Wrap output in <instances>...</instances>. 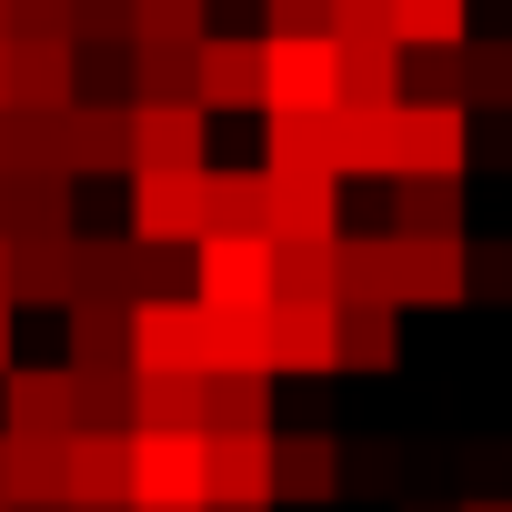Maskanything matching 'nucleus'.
Masks as SVG:
<instances>
[{
	"label": "nucleus",
	"mask_w": 512,
	"mask_h": 512,
	"mask_svg": "<svg viewBox=\"0 0 512 512\" xmlns=\"http://www.w3.org/2000/svg\"><path fill=\"white\" fill-rule=\"evenodd\" d=\"M201 442L211 432H131V512H211Z\"/></svg>",
	"instance_id": "1"
},
{
	"label": "nucleus",
	"mask_w": 512,
	"mask_h": 512,
	"mask_svg": "<svg viewBox=\"0 0 512 512\" xmlns=\"http://www.w3.org/2000/svg\"><path fill=\"white\" fill-rule=\"evenodd\" d=\"M342 111V51L332 41H262V121Z\"/></svg>",
	"instance_id": "2"
},
{
	"label": "nucleus",
	"mask_w": 512,
	"mask_h": 512,
	"mask_svg": "<svg viewBox=\"0 0 512 512\" xmlns=\"http://www.w3.org/2000/svg\"><path fill=\"white\" fill-rule=\"evenodd\" d=\"M201 231H211V171H141L131 181V241L191 251Z\"/></svg>",
	"instance_id": "3"
},
{
	"label": "nucleus",
	"mask_w": 512,
	"mask_h": 512,
	"mask_svg": "<svg viewBox=\"0 0 512 512\" xmlns=\"http://www.w3.org/2000/svg\"><path fill=\"white\" fill-rule=\"evenodd\" d=\"M191 302L201 312H272V241H191Z\"/></svg>",
	"instance_id": "4"
},
{
	"label": "nucleus",
	"mask_w": 512,
	"mask_h": 512,
	"mask_svg": "<svg viewBox=\"0 0 512 512\" xmlns=\"http://www.w3.org/2000/svg\"><path fill=\"white\" fill-rule=\"evenodd\" d=\"M131 372L201 382V302H131Z\"/></svg>",
	"instance_id": "5"
},
{
	"label": "nucleus",
	"mask_w": 512,
	"mask_h": 512,
	"mask_svg": "<svg viewBox=\"0 0 512 512\" xmlns=\"http://www.w3.org/2000/svg\"><path fill=\"white\" fill-rule=\"evenodd\" d=\"M71 412H81V382L71 362L61 372H0V442H71Z\"/></svg>",
	"instance_id": "6"
},
{
	"label": "nucleus",
	"mask_w": 512,
	"mask_h": 512,
	"mask_svg": "<svg viewBox=\"0 0 512 512\" xmlns=\"http://www.w3.org/2000/svg\"><path fill=\"white\" fill-rule=\"evenodd\" d=\"M71 101H81V51L41 41V31H11V111L21 121H61Z\"/></svg>",
	"instance_id": "7"
},
{
	"label": "nucleus",
	"mask_w": 512,
	"mask_h": 512,
	"mask_svg": "<svg viewBox=\"0 0 512 512\" xmlns=\"http://www.w3.org/2000/svg\"><path fill=\"white\" fill-rule=\"evenodd\" d=\"M201 482H211V512H272V432H211Z\"/></svg>",
	"instance_id": "8"
},
{
	"label": "nucleus",
	"mask_w": 512,
	"mask_h": 512,
	"mask_svg": "<svg viewBox=\"0 0 512 512\" xmlns=\"http://www.w3.org/2000/svg\"><path fill=\"white\" fill-rule=\"evenodd\" d=\"M352 302L402 312V241L392 231H342L332 241V312H352Z\"/></svg>",
	"instance_id": "9"
},
{
	"label": "nucleus",
	"mask_w": 512,
	"mask_h": 512,
	"mask_svg": "<svg viewBox=\"0 0 512 512\" xmlns=\"http://www.w3.org/2000/svg\"><path fill=\"white\" fill-rule=\"evenodd\" d=\"M61 171L71 181L131 171V101H71L61 111Z\"/></svg>",
	"instance_id": "10"
},
{
	"label": "nucleus",
	"mask_w": 512,
	"mask_h": 512,
	"mask_svg": "<svg viewBox=\"0 0 512 512\" xmlns=\"http://www.w3.org/2000/svg\"><path fill=\"white\" fill-rule=\"evenodd\" d=\"M141 171H211V121L191 101H171V111H141L131 101V181Z\"/></svg>",
	"instance_id": "11"
},
{
	"label": "nucleus",
	"mask_w": 512,
	"mask_h": 512,
	"mask_svg": "<svg viewBox=\"0 0 512 512\" xmlns=\"http://www.w3.org/2000/svg\"><path fill=\"white\" fill-rule=\"evenodd\" d=\"M472 181V111H432L402 101V181Z\"/></svg>",
	"instance_id": "12"
},
{
	"label": "nucleus",
	"mask_w": 512,
	"mask_h": 512,
	"mask_svg": "<svg viewBox=\"0 0 512 512\" xmlns=\"http://www.w3.org/2000/svg\"><path fill=\"white\" fill-rule=\"evenodd\" d=\"M342 492V432L302 422V432H272V502H332Z\"/></svg>",
	"instance_id": "13"
},
{
	"label": "nucleus",
	"mask_w": 512,
	"mask_h": 512,
	"mask_svg": "<svg viewBox=\"0 0 512 512\" xmlns=\"http://www.w3.org/2000/svg\"><path fill=\"white\" fill-rule=\"evenodd\" d=\"M262 171H272V181H342V111H292V121H272Z\"/></svg>",
	"instance_id": "14"
},
{
	"label": "nucleus",
	"mask_w": 512,
	"mask_h": 512,
	"mask_svg": "<svg viewBox=\"0 0 512 512\" xmlns=\"http://www.w3.org/2000/svg\"><path fill=\"white\" fill-rule=\"evenodd\" d=\"M272 372L332 382V372H342V312H292V302H272Z\"/></svg>",
	"instance_id": "15"
},
{
	"label": "nucleus",
	"mask_w": 512,
	"mask_h": 512,
	"mask_svg": "<svg viewBox=\"0 0 512 512\" xmlns=\"http://www.w3.org/2000/svg\"><path fill=\"white\" fill-rule=\"evenodd\" d=\"M81 512H131V432H71V482Z\"/></svg>",
	"instance_id": "16"
},
{
	"label": "nucleus",
	"mask_w": 512,
	"mask_h": 512,
	"mask_svg": "<svg viewBox=\"0 0 512 512\" xmlns=\"http://www.w3.org/2000/svg\"><path fill=\"white\" fill-rule=\"evenodd\" d=\"M0 302H81V231H61V241H11V292H0Z\"/></svg>",
	"instance_id": "17"
},
{
	"label": "nucleus",
	"mask_w": 512,
	"mask_h": 512,
	"mask_svg": "<svg viewBox=\"0 0 512 512\" xmlns=\"http://www.w3.org/2000/svg\"><path fill=\"white\" fill-rule=\"evenodd\" d=\"M191 101H201V121L211 111H262V41H201Z\"/></svg>",
	"instance_id": "18"
},
{
	"label": "nucleus",
	"mask_w": 512,
	"mask_h": 512,
	"mask_svg": "<svg viewBox=\"0 0 512 512\" xmlns=\"http://www.w3.org/2000/svg\"><path fill=\"white\" fill-rule=\"evenodd\" d=\"M472 302V241H402V312Z\"/></svg>",
	"instance_id": "19"
},
{
	"label": "nucleus",
	"mask_w": 512,
	"mask_h": 512,
	"mask_svg": "<svg viewBox=\"0 0 512 512\" xmlns=\"http://www.w3.org/2000/svg\"><path fill=\"white\" fill-rule=\"evenodd\" d=\"M342 241V191L332 181H272V251H332Z\"/></svg>",
	"instance_id": "20"
},
{
	"label": "nucleus",
	"mask_w": 512,
	"mask_h": 512,
	"mask_svg": "<svg viewBox=\"0 0 512 512\" xmlns=\"http://www.w3.org/2000/svg\"><path fill=\"white\" fill-rule=\"evenodd\" d=\"M201 372L272 382V312H201Z\"/></svg>",
	"instance_id": "21"
},
{
	"label": "nucleus",
	"mask_w": 512,
	"mask_h": 512,
	"mask_svg": "<svg viewBox=\"0 0 512 512\" xmlns=\"http://www.w3.org/2000/svg\"><path fill=\"white\" fill-rule=\"evenodd\" d=\"M462 191L472 181H392V241H472L462 231Z\"/></svg>",
	"instance_id": "22"
},
{
	"label": "nucleus",
	"mask_w": 512,
	"mask_h": 512,
	"mask_svg": "<svg viewBox=\"0 0 512 512\" xmlns=\"http://www.w3.org/2000/svg\"><path fill=\"white\" fill-rule=\"evenodd\" d=\"M131 372V312L71 302V382H121Z\"/></svg>",
	"instance_id": "23"
},
{
	"label": "nucleus",
	"mask_w": 512,
	"mask_h": 512,
	"mask_svg": "<svg viewBox=\"0 0 512 512\" xmlns=\"http://www.w3.org/2000/svg\"><path fill=\"white\" fill-rule=\"evenodd\" d=\"M342 51V111H402V41H332Z\"/></svg>",
	"instance_id": "24"
},
{
	"label": "nucleus",
	"mask_w": 512,
	"mask_h": 512,
	"mask_svg": "<svg viewBox=\"0 0 512 512\" xmlns=\"http://www.w3.org/2000/svg\"><path fill=\"white\" fill-rule=\"evenodd\" d=\"M211 231L221 241H272V171H211Z\"/></svg>",
	"instance_id": "25"
},
{
	"label": "nucleus",
	"mask_w": 512,
	"mask_h": 512,
	"mask_svg": "<svg viewBox=\"0 0 512 512\" xmlns=\"http://www.w3.org/2000/svg\"><path fill=\"white\" fill-rule=\"evenodd\" d=\"M342 181H402V111H342Z\"/></svg>",
	"instance_id": "26"
},
{
	"label": "nucleus",
	"mask_w": 512,
	"mask_h": 512,
	"mask_svg": "<svg viewBox=\"0 0 512 512\" xmlns=\"http://www.w3.org/2000/svg\"><path fill=\"white\" fill-rule=\"evenodd\" d=\"M71 171H21L11 181V241H61L71 231Z\"/></svg>",
	"instance_id": "27"
},
{
	"label": "nucleus",
	"mask_w": 512,
	"mask_h": 512,
	"mask_svg": "<svg viewBox=\"0 0 512 512\" xmlns=\"http://www.w3.org/2000/svg\"><path fill=\"white\" fill-rule=\"evenodd\" d=\"M392 41L412 51H472V0H392Z\"/></svg>",
	"instance_id": "28"
},
{
	"label": "nucleus",
	"mask_w": 512,
	"mask_h": 512,
	"mask_svg": "<svg viewBox=\"0 0 512 512\" xmlns=\"http://www.w3.org/2000/svg\"><path fill=\"white\" fill-rule=\"evenodd\" d=\"M201 432H272V382L201 372Z\"/></svg>",
	"instance_id": "29"
},
{
	"label": "nucleus",
	"mask_w": 512,
	"mask_h": 512,
	"mask_svg": "<svg viewBox=\"0 0 512 512\" xmlns=\"http://www.w3.org/2000/svg\"><path fill=\"white\" fill-rule=\"evenodd\" d=\"M191 61H201V51H181V41H131L141 111H171V101H191ZM191 111H201V101H191Z\"/></svg>",
	"instance_id": "30"
},
{
	"label": "nucleus",
	"mask_w": 512,
	"mask_h": 512,
	"mask_svg": "<svg viewBox=\"0 0 512 512\" xmlns=\"http://www.w3.org/2000/svg\"><path fill=\"white\" fill-rule=\"evenodd\" d=\"M392 332H402V312L352 302V312H342V372H392V362H402V342H392Z\"/></svg>",
	"instance_id": "31"
},
{
	"label": "nucleus",
	"mask_w": 512,
	"mask_h": 512,
	"mask_svg": "<svg viewBox=\"0 0 512 512\" xmlns=\"http://www.w3.org/2000/svg\"><path fill=\"white\" fill-rule=\"evenodd\" d=\"M131 432H201V382H141L131 372Z\"/></svg>",
	"instance_id": "32"
},
{
	"label": "nucleus",
	"mask_w": 512,
	"mask_h": 512,
	"mask_svg": "<svg viewBox=\"0 0 512 512\" xmlns=\"http://www.w3.org/2000/svg\"><path fill=\"white\" fill-rule=\"evenodd\" d=\"M462 81H472V111L512 121V31H482V41L462 51Z\"/></svg>",
	"instance_id": "33"
},
{
	"label": "nucleus",
	"mask_w": 512,
	"mask_h": 512,
	"mask_svg": "<svg viewBox=\"0 0 512 512\" xmlns=\"http://www.w3.org/2000/svg\"><path fill=\"white\" fill-rule=\"evenodd\" d=\"M131 31H141V41L201 51V41H211V0H131Z\"/></svg>",
	"instance_id": "34"
},
{
	"label": "nucleus",
	"mask_w": 512,
	"mask_h": 512,
	"mask_svg": "<svg viewBox=\"0 0 512 512\" xmlns=\"http://www.w3.org/2000/svg\"><path fill=\"white\" fill-rule=\"evenodd\" d=\"M262 41H332V0H262Z\"/></svg>",
	"instance_id": "35"
},
{
	"label": "nucleus",
	"mask_w": 512,
	"mask_h": 512,
	"mask_svg": "<svg viewBox=\"0 0 512 512\" xmlns=\"http://www.w3.org/2000/svg\"><path fill=\"white\" fill-rule=\"evenodd\" d=\"M332 41H392V0H332Z\"/></svg>",
	"instance_id": "36"
},
{
	"label": "nucleus",
	"mask_w": 512,
	"mask_h": 512,
	"mask_svg": "<svg viewBox=\"0 0 512 512\" xmlns=\"http://www.w3.org/2000/svg\"><path fill=\"white\" fill-rule=\"evenodd\" d=\"M472 292L482 302H512V241H472Z\"/></svg>",
	"instance_id": "37"
},
{
	"label": "nucleus",
	"mask_w": 512,
	"mask_h": 512,
	"mask_svg": "<svg viewBox=\"0 0 512 512\" xmlns=\"http://www.w3.org/2000/svg\"><path fill=\"white\" fill-rule=\"evenodd\" d=\"M21 171H31V131L0 111V181H21Z\"/></svg>",
	"instance_id": "38"
},
{
	"label": "nucleus",
	"mask_w": 512,
	"mask_h": 512,
	"mask_svg": "<svg viewBox=\"0 0 512 512\" xmlns=\"http://www.w3.org/2000/svg\"><path fill=\"white\" fill-rule=\"evenodd\" d=\"M462 512H512V492H472V502H462Z\"/></svg>",
	"instance_id": "39"
},
{
	"label": "nucleus",
	"mask_w": 512,
	"mask_h": 512,
	"mask_svg": "<svg viewBox=\"0 0 512 512\" xmlns=\"http://www.w3.org/2000/svg\"><path fill=\"white\" fill-rule=\"evenodd\" d=\"M0 111H11V41H0Z\"/></svg>",
	"instance_id": "40"
},
{
	"label": "nucleus",
	"mask_w": 512,
	"mask_h": 512,
	"mask_svg": "<svg viewBox=\"0 0 512 512\" xmlns=\"http://www.w3.org/2000/svg\"><path fill=\"white\" fill-rule=\"evenodd\" d=\"M0 372H11V302H0Z\"/></svg>",
	"instance_id": "41"
},
{
	"label": "nucleus",
	"mask_w": 512,
	"mask_h": 512,
	"mask_svg": "<svg viewBox=\"0 0 512 512\" xmlns=\"http://www.w3.org/2000/svg\"><path fill=\"white\" fill-rule=\"evenodd\" d=\"M0 241H11V181H0Z\"/></svg>",
	"instance_id": "42"
},
{
	"label": "nucleus",
	"mask_w": 512,
	"mask_h": 512,
	"mask_svg": "<svg viewBox=\"0 0 512 512\" xmlns=\"http://www.w3.org/2000/svg\"><path fill=\"white\" fill-rule=\"evenodd\" d=\"M402 512H462V502H402Z\"/></svg>",
	"instance_id": "43"
},
{
	"label": "nucleus",
	"mask_w": 512,
	"mask_h": 512,
	"mask_svg": "<svg viewBox=\"0 0 512 512\" xmlns=\"http://www.w3.org/2000/svg\"><path fill=\"white\" fill-rule=\"evenodd\" d=\"M0 292H11V241H0Z\"/></svg>",
	"instance_id": "44"
},
{
	"label": "nucleus",
	"mask_w": 512,
	"mask_h": 512,
	"mask_svg": "<svg viewBox=\"0 0 512 512\" xmlns=\"http://www.w3.org/2000/svg\"><path fill=\"white\" fill-rule=\"evenodd\" d=\"M11 31H21V21H11V0H0V41H11Z\"/></svg>",
	"instance_id": "45"
},
{
	"label": "nucleus",
	"mask_w": 512,
	"mask_h": 512,
	"mask_svg": "<svg viewBox=\"0 0 512 512\" xmlns=\"http://www.w3.org/2000/svg\"><path fill=\"white\" fill-rule=\"evenodd\" d=\"M0 502H11V482H0Z\"/></svg>",
	"instance_id": "46"
}]
</instances>
